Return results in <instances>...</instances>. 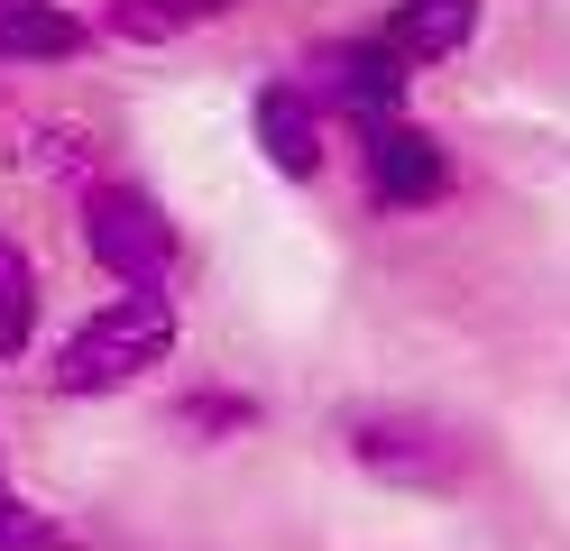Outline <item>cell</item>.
<instances>
[{
  "label": "cell",
  "instance_id": "5",
  "mask_svg": "<svg viewBox=\"0 0 570 551\" xmlns=\"http://www.w3.org/2000/svg\"><path fill=\"white\" fill-rule=\"evenodd\" d=\"M360 166H368V203L377 211H433V203H451V147L423 120L360 129Z\"/></svg>",
  "mask_w": 570,
  "mask_h": 551
},
{
  "label": "cell",
  "instance_id": "2",
  "mask_svg": "<svg viewBox=\"0 0 570 551\" xmlns=\"http://www.w3.org/2000/svg\"><path fill=\"white\" fill-rule=\"evenodd\" d=\"M341 460L360 478H377V488L451 496L460 478H470V441L442 414H414V404H350L341 414Z\"/></svg>",
  "mask_w": 570,
  "mask_h": 551
},
{
  "label": "cell",
  "instance_id": "1",
  "mask_svg": "<svg viewBox=\"0 0 570 551\" xmlns=\"http://www.w3.org/2000/svg\"><path fill=\"white\" fill-rule=\"evenodd\" d=\"M166 358H175V304H166V294H111L92 322L65 331L47 386L75 395V404H92V395H129Z\"/></svg>",
  "mask_w": 570,
  "mask_h": 551
},
{
  "label": "cell",
  "instance_id": "10",
  "mask_svg": "<svg viewBox=\"0 0 570 551\" xmlns=\"http://www.w3.org/2000/svg\"><path fill=\"white\" fill-rule=\"evenodd\" d=\"M175 432L203 441V451H222V441L258 432V395H222V386H194L185 404H175Z\"/></svg>",
  "mask_w": 570,
  "mask_h": 551
},
{
  "label": "cell",
  "instance_id": "3",
  "mask_svg": "<svg viewBox=\"0 0 570 551\" xmlns=\"http://www.w3.org/2000/svg\"><path fill=\"white\" fill-rule=\"evenodd\" d=\"M83 248L120 294H166L175 285V220L138 184H83Z\"/></svg>",
  "mask_w": 570,
  "mask_h": 551
},
{
  "label": "cell",
  "instance_id": "13",
  "mask_svg": "<svg viewBox=\"0 0 570 551\" xmlns=\"http://www.w3.org/2000/svg\"><path fill=\"white\" fill-rule=\"evenodd\" d=\"M222 10H239V0H185V19H222Z\"/></svg>",
  "mask_w": 570,
  "mask_h": 551
},
{
  "label": "cell",
  "instance_id": "7",
  "mask_svg": "<svg viewBox=\"0 0 570 551\" xmlns=\"http://www.w3.org/2000/svg\"><path fill=\"white\" fill-rule=\"evenodd\" d=\"M470 37H479V0H396L386 28H377V47L405 56V65H442V56L470 47Z\"/></svg>",
  "mask_w": 570,
  "mask_h": 551
},
{
  "label": "cell",
  "instance_id": "8",
  "mask_svg": "<svg viewBox=\"0 0 570 551\" xmlns=\"http://www.w3.org/2000/svg\"><path fill=\"white\" fill-rule=\"evenodd\" d=\"M92 47V19L65 0H0V65H65Z\"/></svg>",
  "mask_w": 570,
  "mask_h": 551
},
{
  "label": "cell",
  "instance_id": "9",
  "mask_svg": "<svg viewBox=\"0 0 570 551\" xmlns=\"http://www.w3.org/2000/svg\"><path fill=\"white\" fill-rule=\"evenodd\" d=\"M28 341H38V257L0 239V367L28 358Z\"/></svg>",
  "mask_w": 570,
  "mask_h": 551
},
{
  "label": "cell",
  "instance_id": "4",
  "mask_svg": "<svg viewBox=\"0 0 570 551\" xmlns=\"http://www.w3.org/2000/svg\"><path fill=\"white\" fill-rule=\"evenodd\" d=\"M405 83H414V65L386 56L377 37H341V47L313 56V101H332V120H350V129L405 120Z\"/></svg>",
  "mask_w": 570,
  "mask_h": 551
},
{
  "label": "cell",
  "instance_id": "6",
  "mask_svg": "<svg viewBox=\"0 0 570 551\" xmlns=\"http://www.w3.org/2000/svg\"><path fill=\"white\" fill-rule=\"evenodd\" d=\"M248 138H258V157L285 175V184H313L323 175V101L304 83H267L248 101Z\"/></svg>",
  "mask_w": 570,
  "mask_h": 551
},
{
  "label": "cell",
  "instance_id": "12",
  "mask_svg": "<svg viewBox=\"0 0 570 551\" xmlns=\"http://www.w3.org/2000/svg\"><path fill=\"white\" fill-rule=\"evenodd\" d=\"M111 37H138V47H157V37H175V28H194L185 19V0H111V19H101Z\"/></svg>",
  "mask_w": 570,
  "mask_h": 551
},
{
  "label": "cell",
  "instance_id": "11",
  "mask_svg": "<svg viewBox=\"0 0 570 551\" xmlns=\"http://www.w3.org/2000/svg\"><path fill=\"white\" fill-rule=\"evenodd\" d=\"M0 551H56V514H38L19 488H10V469H0Z\"/></svg>",
  "mask_w": 570,
  "mask_h": 551
}]
</instances>
